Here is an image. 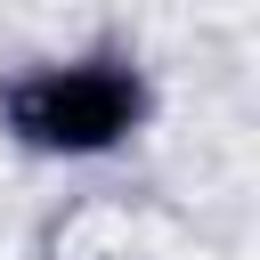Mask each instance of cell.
<instances>
[{
	"instance_id": "cell-1",
	"label": "cell",
	"mask_w": 260,
	"mask_h": 260,
	"mask_svg": "<svg viewBox=\"0 0 260 260\" xmlns=\"http://www.w3.org/2000/svg\"><path fill=\"white\" fill-rule=\"evenodd\" d=\"M154 130V73L130 41H89L0 73V138L32 162H114Z\"/></svg>"
}]
</instances>
